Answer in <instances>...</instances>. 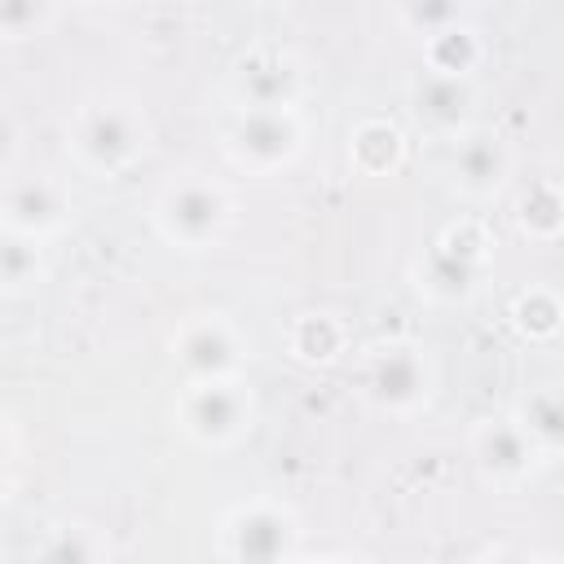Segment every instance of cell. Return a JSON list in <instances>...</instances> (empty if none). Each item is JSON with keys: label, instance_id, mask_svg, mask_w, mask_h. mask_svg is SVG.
<instances>
[{"label": "cell", "instance_id": "6da1fadb", "mask_svg": "<svg viewBox=\"0 0 564 564\" xmlns=\"http://www.w3.org/2000/svg\"><path fill=\"white\" fill-rule=\"evenodd\" d=\"M150 150V115L137 97L106 93L75 106L66 119V154L88 176H123Z\"/></svg>", "mask_w": 564, "mask_h": 564}, {"label": "cell", "instance_id": "7a4b0ae2", "mask_svg": "<svg viewBox=\"0 0 564 564\" xmlns=\"http://www.w3.org/2000/svg\"><path fill=\"white\" fill-rule=\"evenodd\" d=\"M150 220L163 242L181 251H212L234 225V198L220 181L203 172H181L154 194Z\"/></svg>", "mask_w": 564, "mask_h": 564}, {"label": "cell", "instance_id": "3957f363", "mask_svg": "<svg viewBox=\"0 0 564 564\" xmlns=\"http://www.w3.org/2000/svg\"><path fill=\"white\" fill-rule=\"evenodd\" d=\"M357 388L370 410L410 419L432 401L436 366L419 339H405V335L375 339L357 361Z\"/></svg>", "mask_w": 564, "mask_h": 564}, {"label": "cell", "instance_id": "277c9868", "mask_svg": "<svg viewBox=\"0 0 564 564\" xmlns=\"http://www.w3.org/2000/svg\"><path fill=\"white\" fill-rule=\"evenodd\" d=\"M308 141L300 106H269V110H234L225 123V154L238 172L269 176L291 167Z\"/></svg>", "mask_w": 564, "mask_h": 564}, {"label": "cell", "instance_id": "5b68a950", "mask_svg": "<svg viewBox=\"0 0 564 564\" xmlns=\"http://www.w3.org/2000/svg\"><path fill=\"white\" fill-rule=\"evenodd\" d=\"M176 427L198 449H234L256 427V392L247 379L185 383L176 397Z\"/></svg>", "mask_w": 564, "mask_h": 564}, {"label": "cell", "instance_id": "8992f818", "mask_svg": "<svg viewBox=\"0 0 564 564\" xmlns=\"http://www.w3.org/2000/svg\"><path fill=\"white\" fill-rule=\"evenodd\" d=\"M300 516L273 498L238 502L220 524L225 564H300Z\"/></svg>", "mask_w": 564, "mask_h": 564}, {"label": "cell", "instance_id": "52a82bcc", "mask_svg": "<svg viewBox=\"0 0 564 564\" xmlns=\"http://www.w3.org/2000/svg\"><path fill=\"white\" fill-rule=\"evenodd\" d=\"M172 361L185 375V383H220V379H242L247 366V339L225 313H189L172 339Z\"/></svg>", "mask_w": 564, "mask_h": 564}, {"label": "cell", "instance_id": "ba28073f", "mask_svg": "<svg viewBox=\"0 0 564 564\" xmlns=\"http://www.w3.org/2000/svg\"><path fill=\"white\" fill-rule=\"evenodd\" d=\"M471 463H476V476L489 489L516 494L538 476V467L546 458L538 454L529 432L516 423V414H489L471 427Z\"/></svg>", "mask_w": 564, "mask_h": 564}, {"label": "cell", "instance_id": "9c48e42d", "mask_svg": "<svg viewBox=\"0 0 564 564\" xmlns=\"http://www.w3.org/2000/svg\"><path fill=\"white\" fill-rule=\"evenodd\" d=\"M229 101L234 110H269V106H300L304 97V62L282 44H260L242 53L229 70Z\"/></svg>", "mask_w": 564, "mask_h": 564}, {"label": "cell", "instance_id": "30bf717a", "mask_svg": "<svg viewBox=\"0 0 564 564\" xmlns=\"http://www.w3.org/2000/svg\"><path fill=\"white\" fill-rule=\"evenodd\" d=\"M70 220V189L48 172H18L4 181L0 198V225L4 234L48 242Z\"/></svg>", "mask_w": 564, "mask_h": 564}, {"label": "cell", "instance_id": "8fae6325", "mask_svg": "<svg viewBox=\"0 0 564 564\" xmlns=\"http://www.w3.org/2000/svg\"><path fill=\"white\" fill-rule=\"evenodd\" d=\"M516 172V150L498 128H471L449 150V185L467 203H494Z\"/></svg>", "mask_w": 564, "mask_h": 564}, {"label": "cell", "instance_id": "7c38bea8", "mask_svg": "<svg viewBox=\"0 0 564 564\" xmlns=\"http://www.w3.org/2000/svg\"><path fill=\"white\" fill-rule=\"evenodd\" d=\"M410 97V115L423 132L441 137V141H458L476 128V84L471 79H454V75H436V70H419L405 84Z\"/></svg>", "mask_w": 564, "mask_h": 564}, {"label": "cell", "instance_id": "4fadbf2b", "mask_svg": "<svg viewBox=\"0 0 564 564\" xmlns=\"http://www.w3.org/2000/svg\"><path fill=\"white\" fill-rule=\"evenodd\" d=\"M489 269L485 264H471V260H458L449 256L445 247H427V256L414 264V286L432 300V304H471L485 286Z\"/></svg>", "mask_w": 564, "mask_h": 564}, {"label": "cell", "instance_id": "5bb4252c", "mask_svg": "<svg viewBox=\"0 0 564 564\" xmlns=\"http://www.w3.org/2000/svg\"><path fill=\"white\" fill-rule=\"evenodd\" d=\"M511 414L542 458H564V383H533L511 405Z\"/></svg>", "mask_w": 564, "mask_h": 564}, {"label": "cell", "instance_id": "9a60e30c", "mask_svg": "<svg viewBox=\"0 0 564 564\" xmlns=\"http://www.w3.org/2000/svg\"><path fill=\"white\" fill-rule=\"evenodd\" d=\"M348 326L344 317L326 313V308H313V313H300L291 326H286V352L300 361V366H335L344 352H348Z\"/></svg>", "mask_w": 564, "mask_h": 564}, {"label": "cell", "instance_id": "2e32d148", "mask_svg": "<svg viewBox=\"0 0 564 564\" xmlns=\"http://www.w3.org/2000/svg\"><path fill=\"white\" fill-rule=\"evenodd\" d=\"M348 159L361 176H397L405 163V132L392 119H361L348 132Z\"/></svg>", "mask_w": 564, "mask_h": 564}, {"label": "cell", "instance_id": "e0dca14e", "mask_svg": "<svg viewBox=\"0 0 564 564\" xmlns=\"http://www.w3.org/2000/svg\"><path fill=\"white\" fill-rule=\"evenodd\" d=\"M35 564H110V538L88 520H62L35 542Z\"/></svg>", "mask_w": 564, "mask_h": 564}, {"label": "cell", "instance_id": "ac0fdd59", "mask_svg": "<svg viewBox=\"0 0 564 564\" xmlns=\"http://www.w3.org/2000/svg\"><path fill=\"white\" fill-rule=\"evenodd\" d=\"M485 62V40L480 31L458 18L454 26L436 31L423 40V70H436V75H454V79H471V70Z\"/></svg>", "mask_w": 564, "mask_h": 564}, {"label": "cell", "instance_id": "d6986e66", "mask_svg": "<svg viewBox=\"0 0 564 564\" xmlns=\"http://www.w3.org/2000/svg\"><path fill=\"white\" fill-rule=\"evenodd\" d=\"M516 229L529 242H555L564 234V181H529L516 198Z\"/></svg>", "mask_w": 564, "mask_h": 564}, {"label": "cell", "instance_id": "ffe728a7", "mask_svg": "<svg viewBox=\"0 0 564 564\" xmlns=\"http://www.w3.org/2000/svg\"><path fill=\"white\" fill-rule=\"evenodd\" d=\"M44 282H48V256H44V242L4 234V247H0V291H4V300L35 295Z\"/></svg>", "mask_w": 564, "mask_h": 564}, {"label": "cell", "instance_id": "44dd1931", "mask_svg": "<svg viewBox=\"0 0 564 564\" xmlns=\"http://www.w3.org/2000/svg\"><path fill=\"white\" fill-rule=\"evenodd\" d=\"M511 326L520 339H555L564 330V295L551 286H529L511 300Z\"/></svg>", "mask_w": 564, "mask_h": 564}, {"label": "cell", "instance_id": "7402d4cb", "mask_svg": "<svg viewBox=\"0 0 564 564\" xmlns=\"http://www.w3.org/2000/svg\"><path fill=\"white\" fill-rule=\"evenodd\" d=\"M436 247H445L449 256H458V260H471V264H494V234H489V225L480 220V216H458V220H449L441 234H436Z\"/></svg>", "mask_w": 564, "mask_h": 564}, {"label": "cell", "instance_id": "603a6c76", "mask_svg": "<svg viewBox=\"0 0 564 564\" xmlns=\"http://www.w3.org/2000/svg\"><path fill=\"white\" fill-rule=\"evenodd\" d=\"M458 18H467L458 4H401V9H397V22L410 26L419 40H427V35H436V31H445V26H454Z\"/></svg>", "mask_w": 564, "mask_h": 564}, {"label": "cell", "instance_id": "cb8c5ba5", "mask_svg": "<svg viewBox=\"0 0 564 564\" xmlns=\"http://www.w3.org/2000/svg\"><path fill=\"white\" fill-rule=\"evenodd\" d=\"M48 18H53L48 4H35V0H9V4H0V35H4V40H26V35H35Z\"/></svg>", "mask_w": 564, "mask_h": 564}, {"label": "cell", "instance_id": "d4e9b609", "mask_svg": "<svg viewBox=\"0 0 564 564\" xmlns=\"http://www.w3.org/2000/svg\"><path fill=\"white\" fill-rule=\"evenodd\" d=\"M471 564H533V555H524L520 546H507V542H498V546H485Z\"/></svg>", "mask_w": 564, "mask_h": 564}, {"label": "cell", "instance_id": "484cf974", "mask_svg": "<svg viewBox=\"0 0 564 564\" xmlns=\"http://www.w3.org/2000/svg\"><path fill=\"white\" fill-rule=\"evenodd\" d=\"M300 564H366V560H348V555H322V560H300Z\"/></svg>", "mask_w": 564, "mask_h": 564}, {"label": "cell", "instance_id": "4316f807", "mask_svg": "<svg viewBox=\"0 0 564 564\" xmlns=\"http://www.w3.org/2000/svg\"><path fill=\"white\" fill-rule=\"evenodd\" d=\"M533 564H564V555H542V560H533Z\"/></svg>", "mask_w": 564, "mask_h": 564}]
</instances>
